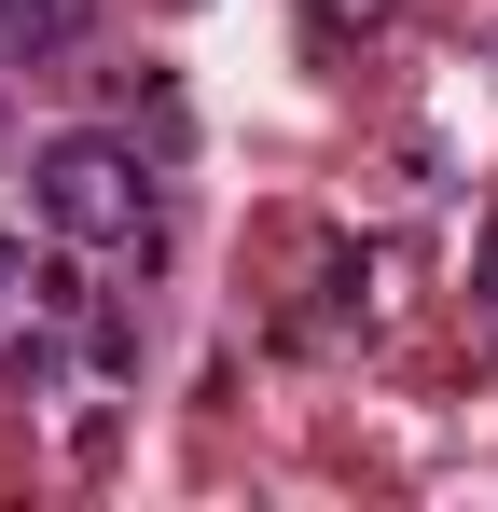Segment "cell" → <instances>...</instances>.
Segmentation results:
<instances>
[{
    "label": "cell",
    "mask_w": 498,
    "mask_h": 512,
    "mask_svg": "<svg viewBox=\"0 0 498 512\" xmlns=\"http://www.w3.org/2000/svg\"><path fill=\"white\" fill-rule=\"evenodd\" d=\"M42 222L70 236V250H139L153 236V167L125 153V139H42Z\"/></svg>",
    "instance_id": "6da1fadb"
},
{
    "label": "cell",
    "mask_w": 498,
    "mask_h": 512,
    "mask_svg": "<svg viewBox=\"0 0 498 512\" xmlns=\"http://www.w3.org/2000/svg\"><path fill=\"white\" fill-rule=\"evenodd\" d=\"M97 42V0H0V70H56Z\"/></svg>",
    "instance_id": "7a4b0ae2"
},
{
    "label": "cell",
    "mask_w": 498,
    "mask_h": 512,
    "mask_svg": "<svg viewBox=\"0 0 498 512\" xmlns=\"http://www.w3.org/2000/svg\"><path fill=\"white\" fill-rule=\"evenodd\" d=\"M56 374H70V346H56V333H14V402H42Z\"/></svg>",
    "instance_id": "3957f363"
},
{
    "label": "cell",
    "mask_w": 498,
    "mask_h": 512,
    "mask_svg": "<svg viewBox=\"0 0 498 512\" xmlns=\"http://www.w3.org/2000/svg\"><path fill=\"white\" fill-rule=\"evenodd\" d=\"M319 14H332V28H374V14H388V0H319Z\"/></svg>",
    "instance_id": "277c9868"
},
{
    "label": "cell",
    "mask_w": 498,
    "mask_h": 512,
    "mask_svg": "<svg viewBox=\"0 0 498 512\" xmlns=\"http://www.w3.org/2000/svg\"><path fill=\"white\" fill-rule=\"evenodd\" d=\"M485 291H498V222H485Z\"/></svg>",
    "instance_id": "5b68a950"
}]
</instances>
